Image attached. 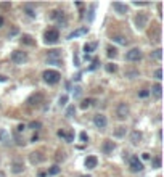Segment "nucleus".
I'll return each instance as SVG.
<instances>
[{
  "instance_id": "nucleus-45",
  "label": "nucleus",
  "mask_w": 164,
  "mask_h": 177,
  "mask_svg": "<svg viewBox=\"0 0 164 177\" xmlns=\"http://www.w3.org/2000/svg\"><path fill=\"white\" fill-rule=\"evenodd\" d=\"M3 23H5V21H3V18H2V16H0V27L3 26Z\"/></svg>"
},
{
  "instance_id": "nucleus-12",
  "label": "nucleus",
  "mask_w": 164,
  "mask_h": 177,
  "mask_svg": "<svg viewBox=\"0 0 164 177\" xmlns=\"http://www.w3.org/2000/svg\"><path fill=\"white\" fill-rule=\"evenodd\" d=\"M88 32V27H79V29H76V31H73L71 34L68 36V39H74V37H81V36H84V34H87Z\"/></svg>"
},
{
  "instance_id": "nucleus-3",
  "label": "nucleus",
  "mask_w": 164,
  "mask_h": 177,
  "mask_svg": "<svg viewBox=\"0 0 164 177\" xmlns=\"http://www.w3.org/2000/svg\"><path fill=\"white\" fill-rule=\"evenodd\" d=\"M129 167H130V172H140V171H143V163L137 156H132L129 163Z\"/></svg>"
},
{
  "instance_id": "nucleus-11",
  "label": "nucleus",
  "mask_w": 164,
  "mask_h": 177,
  "mask_svg": "<svg viewBox=\"0 0 164 177\" xmlns=\"http://www.w3.org/2000/svg\"><path fill=\"white\" fill-rule=\"evenodd\" d=\"M113 8L119 13V15H125V13H127V10H129L127 5H125V3H121V2H114V3H113Z\"/></svg>"
},
{
  "instance_id": "nucleus-18",
  "label": "nucleus",
  "mask_w": 164,
  "mask_h": 177,
  "mask_svg": "<svg viewBox=\"0 0 164 177\" xmlns=\"http://www.w3.org/2000/svg\"><path fill=\"white\" fill-rule=\"evenodd\" d=\"M23 10H24V13H26L27 16H31V18H36V15H37V13H36V8L32 7V5H24V8H23Z\"/></svg>"
},
{
  "instance_id": "nucleus-9",
  "label": "nucleus",
  "mask_w": 164,
  "mask_h": 177,
  "mask_svg": "<svg viewBox=\"0 0 164 177\" xmlns=\"http://www.w3.org/2000/svg\"><path fill=\"white\" fill-rule=\"evenodd\" d=\"M84 164H85L87 169H95L97 164H98L97 156H87V158H85V161H84Z\"/></svg>"
},
{
  "instance_id": "nucleus-38",
  "label": "nucleus",
  "mask_w": 164,
  "mask_h": 177,
  "mask_svg": "<svg viewBox=\"0 0 164 177\" xmlns=\"http://www.w3.org/2000/svg\"><path fill=\"white\" fill-rule=\"evenodd\" d=\"M58 137H61V138H66V132H64V130H58Z\"/></svg>"
},
{
  "instance_id": "nucleus-25",
  "label": "nucleus",
  "mask_w": 164,
  "mask_h": 177,
  "mask_svg": "<svg viewBox=\"0 0 164 177\" xmlns=\"http://www.w3.org/2000/svg\"><path fill=\"white\" fill-rule=\"evenodd\" d=\"M114 135L116 137H124L125 135V127H122V126H121V127H118L114 130Z\"/></svg>"
},
{
  "instance_id": "nucleus-17",
  "label": "nucleus",
  "mask_w": 164,
  "mask_h": 177,
  "mask_svg": "<svg viewBox=\"0 0 164 177\" xmlns=\"http://www.w3.org/2000/svg\"><path fill=\"white\" fill-rule=\"evenodd\" d=\"M150 37H151L154 42H159V40H161V39H159V37H161V31H159V26L154 27L153 32H150Z\"/></svg>"
},
{
  "instance_id": "nucleus-36",
  "label": "nucleus",
  "mask_w": 164,
  "mask_h": 177,
  "mask_svg": "<svg viewBox=\"0 0 164 177\" xmlns=\"http://www.w3.org/2000/svg\"><path fill=\"white\" fill-rule=\"evenodd\" d=\"M148 95H150V92H148V90H145V88H143V90H140V92H138V97H142V98H147Z\"/></svg>"
},
{
  "instance_id": "nucleus-41",
  "label": "nucleus",
  "mask_w": 164,
  "mask_h": 177,
  "mask_svg": "<svg viewBox=\"0 0 164 177\" xmlns=\"http://www.w3.org/2000/svg\"><path fill=\"white\" fill-rule=\"evenodd\" d=\"M24 129H26V126H24V124H20V126H18V132H23Z\"/></svg>"
},
{
  "instance_id": "nucleus-2",
  "label": "nucleus",
  "mask_w": 164,
  "mask_h": 177,
  "mask_svg": "<svg viewBox=\"0 0 164 177\" xmlns=\"http://www.w3.org/2000/svg\"><path fill=\"white\" fill-rule=\"evenodd\" d=\"M11 61L15 64H23L27 61V55L24 52H21V50H15V52L11 53Z\"/></svg>"
},
{
  "instance_id": "nucleus-43",
  "label": "nucleus",
  "mask_w": 164,
  "mask_h": 177,
  "mask_svg": "<svg viewBox=\"0 0 164 177\" xmlns=\"http://www.w3.org/2000/svg\"><path fill=\"white\" fill-rule=\"evenodd\" d=\"M0 7H2V8H10L11 3H0Z\"/></svg>"
},
{
  "instance_id": "nucleus-39",
  "label": "nucleus",
  "mask_w": 164,
  "mask_h": 177,
  "mask_svg": "<svg viewBox=\"0 0 164 177\" xmlns=\"http://www.w3.org/2000/svg\"><path fill=\"white\" fill-rule=\"evenodd\" d=\"M142 160H150V153H142Z\"/></svg>"
},
{
  "instance_id": "nucleus-33",
  "label": "nucleus",
  "mask_w": 164,
  "mask_h": 177,
  "mask_svg": "<svg viewBox=\"0 0 164 177\" xmlns=\"http://www.w3.org/2000/svg\"><path fill=\"white\" fill-rule=\"evenodd\" d=\"M29 127L34 129V130H37V129H40V123H39V121H32V123L29 124Z\"/></svg>"
},
{
  "instance_id": "nucleus-16",
  "label": "nucleus",
  "mask_w": 164,
  "mask_h": 177,
  "mask_svg": "<svg viewBox=\"0 0 164 177\" xmlns=\"http://www.w3.org/2000/svg\"><path fill=\"white\" fill-rule=\"evenodd\" d=\"M151 92H153V95L156 97V98H161V95H162V87H161V84H154L153 88H151Z\"/></svg>"
},
{
  "instance_id": "nucleus-30",
  "label": "nucleus",
  "mask_w": 164,
  "mask_h": 177,
  "mask_svg": "<svg viewBox=\"0 0 164 177\" xmlns=\"http://www.w3.org/2000/svg\"><path fill=\"white\" fill-rule=\"evenodd\" d=\"M106 71L108 73H116V69H118V68H116V64H113V63H110V64H106Z\"/></svg>"
},
{
  "instance_id": "nucleus-7",
  "label": "nucleus",
  "mask_w": 164,
  "mask_h": 177,
  "mask_svg": "<svg viewBox=\"0 0 164 177\" xmlns=\"http://www.w3.org/2000/svg\"><path fill=\"white\" fill-rule=\"evenodd\" d=\"M93 124H95V127H98V129H105L108 126L106 116L105 114H95L93 116Z\"/></svg>"
},
{
  "instance_id": "nucleus-32",
  "label": "nucleus",
  "mask_w": 164,
  "mask_h": 177,
  "mask_svg": "<svg viewBox=\"0 0 164 177\" xmlns=\"http://www.w3.org/2000/svg\"><path fill=\"white\" fill-rule=\"evenodd\" d=\"M81 94H82V88L81 87H74L73 88V95L76 97V98H77V97H81Z\"/></svg>"
},
{
  "instance_id": "nucleus-15",
  "label": "nucleus",
  "mask_w": 164,
  "mask_h": 177,
  "mask_svg": "<svg viewBox=\"0 0 164 177\" xmlns=\"http://www.w3.org/2000/svg\"><path fill=\"white\" fill-rule=\"evenodd\" d=\"M11 171L15 172V174H20V172L24 171V164H23V163H20V161H15V163L11 164Z\"/></svg>"
},
{
  "instance_id": "nucleus-21",
  "label": "nucleus",
  "mask_w": 164,
  "mask_h": 177,
  "mask_svg": "<svg viewBox=\"0 0 164 177\" xmlns=\"http://www.w3.org/2000/svg\"><path fill=\"white\" fill-rule=\"evenodd\" d=\"M60 172H61V167H60L58 164L51 166L50 169H48V174H50V175H57V174H60Z\"/></svg>"
},
{
  "instance_id": "nucleus-22",
  "label": "nucleus",
  "mask_w": 164,
  "mask_h": 177,
  "mask_svg": "<svg viewBox=\"0 0 164 177\" xmlns=\"http://www.w3.org/2000/svg\"><path fill=\"white\" fill-rule=\"evenodd\" d=\"M113 40L118 42V44H121V45H125V44H127V39H125L124 36H114Z\"/></svg>"
},
{
  "instance_id": "nucleus-35",
  "label": "nucleus",
  "mask_w": 164,
  "mask_h": 177,
  "mask_svg": "<svg viewBox=\"0 0 164 177\" xmlns=\"http://www.w3.org/2000/svg\"><path fill=\"white\" fill-rule=\"evenodd\" d=\"M68 103V95H61L60 97V106H64Z\"/></svg>"
},
{
  "instance_id": "nucleus-34",
  "label": "nucleus",
  "mask_w": 164,
  "mask_h": 177,
  "mask_svg": "<svg viewBox=\"0 0 164 177\" xmlns=\"http://www.w3.org/2000/svg\"><path fill=\"white\" fill-rule=\"evenodd\" d=\"M153 167H161V158H153Z\"/></svg>"
},
{
  "instance_id": "nucleus-6",
  "label": "nucleus",
  "mask_w": 164,
  "mask_h": 177,
  "mask_svg": "<svg viewBox=\"0 0 164 177\" xmlns=\"http://www.w3.org/2000/svg\"><path fill=\"white\" fill-rule=\"evenodd\" d=\"M129 105L127 103H119L118 108H116V114H118L119 119H125L129 116Z\"/></svg>"
},
{
  "instance_id": "nucleus-4",
  "label": "nucleus",
  "mask_w": 164,
  "mask_h": 177,
  "mask_svg": "<svg viewBox=\"0 0 164 177\" xmlns=\"http://www.w3.org/2000/svg\"><path fill=\"white\" fill-rule=\"evenodd\" d=\"M142 58V50L140 48H130L127 53H125V60L127 61H138Z\"/></svg>"
},
{
  "instance_id": "nucleus-23",
  "label": "nucleus",
  "mask_w": 164,
  "mask_h": 177,
  "mask_svg": "<svg viewBox=\"0 0 164 177\" xmlns=\"http://www.w3.org/2000/svg\"><path fill=\"white\" fill-rule=\"evenodd\" d=\"M151 58H153V60H161V58H162V50H161V48H156V50L151 53Z\"/></svg>"
},
{
  "instance_id": "nucleus-14",
  "label": "nucleus",
  "mask_w": 164,
  "mask_h": 177,
  "mask_svg": "<svg viewBox=\"0 0 164 177\" xmlns=\"http://www.w3.org/2000/svg\"><path fill=\"white\" fill-rule=\"evenodd\" d=\"M143 138V134L140 132V130H134L132 134H130V142L134 143V145H137V143Z\"/></svg>"
},
{
  "instance_id": "nucleus-37",
  "label": "nucleus",
  "mask_w": 164,
  "mask_h": 177,
  "mask_svg": "<svg viewBox=\"0 0 164 177\" xmlns=\"http://www.w3.org/2000/svg\"><path fill=\"white\" fill-rule=\"evenodd\" d=\"M154 77L156 79H162V69H156V71H154Z\"/></svg>"
},
{
  "instance_id": "nucleus-20",
  "label": "nucleus",
  "mask_w": 164,
  "mask_h": 177,
  "mask_svg": "<svg viewBox=\"0 0 164 177\" xmlns=\"http://www.w3.org/2000/svg\"><path fill=\"white\" fill-rule=\"evenodd\" d=\"M95 48H97V42H93V44H85V45H84V52H85V55L90 53V52H93Z\"/></svg>"
},
{
  "instance_id": "nucleus-46",
  "label": "nucleus",
  "mask_w": 164,
  "mask_h": 177,
  "mask_svg": "<svg viewBox=\"0 0 164 177\" xmlns=\"http://www.w3.org/2000/svg\"><path fill=\"white\" fill-rule=\"evenodd\" d=\"M0 177H5V174H3V172H2V171H0Z\"/></svg>"
},
{
  "instance_id": "nucleus-5",
  "label": "nucleus",
  "mask_w": 164,
  "mask_h": 177,
  "mask_svg": "<svg viewBox=\"0 0 164 177\" xmlns=\"http://www.w3.org/2000/svg\"><path fill=\"white\" fill-rule=\"evenodd\" d=\"M44 37H45V44H55V42H58V39H60V34H58L57 29H50V31L45 32Z\"/></svg>"
},
{
  "instance_id": "nucleus-13",
  "label": "nucleus",
  "mask_w": 164,
  "mask_h": 177,
  "mask_svg": "<svg viewBox=\"0 0 164 177\" xmlns=\"http://www.w3.org/2000/svg\"><path fill=\"white\" fill-rule=\"evenodd\" d=\"M101 148H103V151L108 155V153H113L116 145H114V142H111V140H105V142H103V145H101Z\"/></svg>"
},
{
  "instance_id": "nucleus-8",
  "label": "nucleus",
  "mask_w": 164,
  "mask_h": 177,
  "mask_svg": "<svg viewBox=\"0 0 164 177\" xmlns=\"http://www.w3.org/2000/svg\"><path fill=\"white\" fill-rule=\"evenodd\" d=\"M147 24H148V16L145 13H138L135 16V26H137V29H143Z\"/></svg>"
},
{
  "instance_id": "nucleus-28",
  "label": "nucleus",
  "mask_w": 164,
  "mask_h": 177,
  "mask_svg": "<svg viewBox=\"0 0 164 177\" xmlns=\"http://www.w3.org/2000/svg\"><path fill=\"white\" fill-rule=\"evenodd\" d=\"M116 55H118V52H116V48H113V47H108V57H110V58H116Z\"/></svg>"
},
{
  "instance_id": "nucleus-24",
  "label": "nucleus",
  "mask_w": 164,
  "mask_h": 177,
  "mask_svg": "<svg viewBox=\"0 0 164 177\" xmlns=\"http://www.w3.org/2000/svg\"><path fill=\"white\" fill-rule=\"evenodd\" d=\"M23 44H26V45H34V40H32V37L31 36H23V39H21Z\"/></svg>"
},
{
  "instance_id": "nucleus-29",
  "label": "nucleus",
  "mask_w": 164,
  "mask_h": 177,
  "mask_svg": "<svg viewBox=\"0 0 164 177\" xmlns=\"http://www.w3.org/2000/svg\"><path fill=\"white\" fill-rule=\"evenodd\" d=\"M92 103H93V100H84L82 103H81V108H82V110H87Z\"/></svg>"
},
{
  "instance_id": "nucleus-19",
  "label": "nucleus",
  "mask_w": 164,
  "mask_h": 177,
  "mask_svg": "<svg viewBox=\"0 0 164 177\" xmlns=\"http://www.w3.org/2000/svg\"><path fill=\"white\" fill-rule=\"evenodd\" d=\"M47 60H61V53H60V50H51L48 53V57Z\"/></svg>"
},
{
  "instance_id": "nucleus-47",
  "label": "nucleus",
  "mask_w": 164,
  "mask_h": 177,
  "mask_svg": "<svg viewBox=\"0 0 164 177\" xmlns=\"http://www.w3.org/2000/svg\"><path fill=\"white\" fill-rule=\"evenodd\" d=\"M82 177H90V175H82Z\"/></svg>"
},
{
  "instance_id": "nucleus-40",
  "label": "nucleus",
  "mask_w": 164,
  "mask_h": 177,
  "mask_svg": "<svg viewBox=\"0 0 164 177\" xmlns=\"http://www.w3.org/2000/svg\"><path fill=\"white\" fill-rule=\"evenodd\" d=\"M81 140H82V142H87V134H85V132L81 134Z\"/></svg>"
},
{
  "instance_id": "nucleus-44",
  "label": "nucleus",
  "mask_w": 164,
  "mask_h": 177,
  "mask_svg": "<svg viewBox=\"0 0 164 177\" xmlns=\"http://www.w3.org/2000/svg\"><path fill=\"white\" fill-rule=\"evenodd\" d=\"M16 32H18V29H16V27H15V29H11V32H10V36H15V34H16Z\"/></svg>"
},
{
  "instance_id": "nucleus-1",
  "label": "nucleus",
  "mask_w": 164,
  "mask_h": 177,
  "mask_svg": "<svg viewBox=\"0 0 164 177\" xmlns=\"http://www.w3.org/2000/svg\"><path fill=\"white\" fill-rule=\"evenodd\" d=\"M60 79H61V74L58 71H53V69H47L44 73V81L48 82V84H57L60 82Z\"/></svg>"
},
{
  "instance_id": "nucleus-27",
  "label": "nucleus",
  "mask_w": 164,
  "mask_h": 177,
  "mask_svg": "<svg viewBox=\"0 0 164 177\" xmlns=\"http://www.w3.org/2000/svg\"><path fill=\"white\" fill-rule=\"evenodd\" d=\"M40 153H32L31 155V163H40L42 161V156H39Z\"/></svg>"
},
{
  "instance_id": "nucleus-31",
  "label": "nucleus",
  "mask_w": 164,
  "mask_h": 177,
  "mask_svg": "<svg viewBox=\"0 0 164 177\" xmlns=\"http://www.w3.org/2000/svg\"><path fill=\"white\" fill-rule=\"evenodd\" d=\"M47 63H48V64H55V66H61V64H63L61 60H47Z\"/></svg>"
},
{
  "instance_id": "nucleus-10",
  "label": "nucleus",
  "mask_w": 164,
  "mask_h": 177,
  "mask_svg": "<svg viewBox=\"0 0 164 177\" xmlns=\"http://www.w3.org/2000/svg\"><path fill=\"white\" fill-rule=\"evenodd\" d=\"M42 100H44V95L42 94H36V95H32L29 100H27V103H29L31 106H39L42 103Z\"/></svg>"
},
{
  "instance_id": "nucleus-26",
  "label": "nucleus",
  "mask_w": 164,
  "mask_h": 177,
  "mask_svg": "<svg viewBox=\"0 0 164 177\" xmlns=\"http://www.w3.org/2000/svg\"><path fill=\"white\" fill-rule=\"evenodd\" d=\"M74 113H76V106H74V105L68 106V110H66V118H73Z\"/></svg>"
},
{
  "instance_id": "nucleus-42",
  "label": "nucleus",
  "mask_w": 164,
  "mask_h": 177,
  "mask_svg": "<svg viewBox=\"0 0 164 177\" xmlns=\"http://www.w3.org/2000/svg\"><path fill=\"white\" fill-rule=\"evenodd\" d=\"M88 13H90V15H88V20L92 21V20H93V7L90 8V11H88Z\"/></svg>"
}]
</instances>
